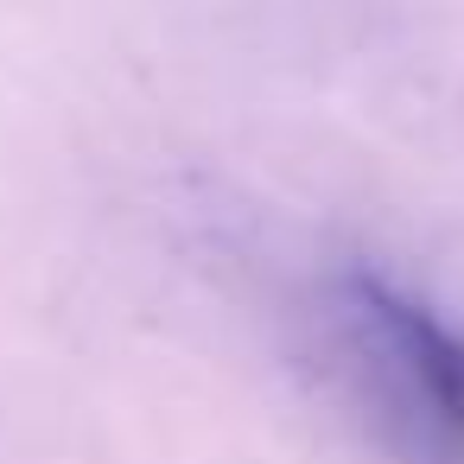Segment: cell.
<instances>
[{
  "label": "cell",
  "instance_id": "1",
  "mask_svg": "<svg viewBox=\"0 0 464 464\" xmlns=\"http://www.w3.org/2000/svg\"><path fill=\"white\" fill-rule=\"evenodd\" d=\"M324 318L375 426L413 464H464V343L375 274H337Z\"/></svg>",
  "mask_w": 464,
  "mask_h": 464
}]
</instances>
